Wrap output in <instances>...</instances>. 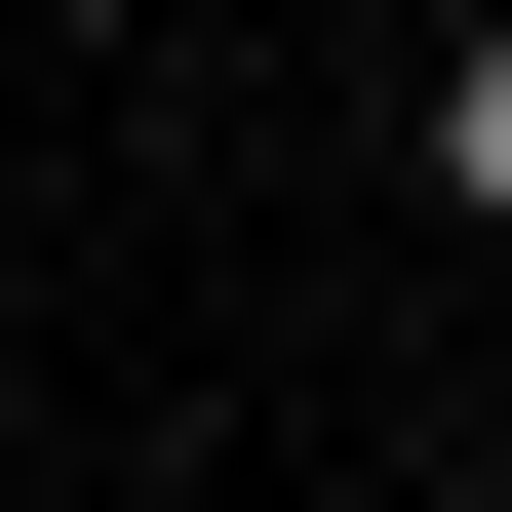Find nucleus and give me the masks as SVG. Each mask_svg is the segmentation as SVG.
<instances>
[{"instance_id": "obj_1", "label": "nucleus", "mask_w": 512, "mask_h": 512, "mask_svg": "<svg viewBox=\"0 0 512 512\" xmlns=\"http://www.w3.org/2000/svg\"><path fill=\"white\" fill-rule=\"evenodd\" d=\"M434 197H473V237H512V0H473V40H434Z\"/></svg>"}]
</instances>
